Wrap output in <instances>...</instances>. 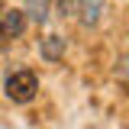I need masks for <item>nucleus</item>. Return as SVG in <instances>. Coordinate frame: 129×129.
Listing matches in <instances>:
<instances>
[{"instance_id": "f257e3e1", "label": "nucleus", "mask_w": 129, "mask_h": 129, "mask_svg": "<svg viewBox=\"0 0 129 129\" xmlns=\"http://www.w3.org/2000/svg\"><path fill=\"white\" fill-rule=\"evenodd\" d=\"M3 90H7V97L13 103H29L32 97H36V90H39V78H36V71H29V68L13 71L7 78V84H3Z\"/></svg>"}, {"instance_id": "f03ea898", "label": "nucleus", "mask_w": 129, "mask_h": 129, "mask_svg": "<svg viewBox=\"0 0 129 129\" xmlns=\"http://www.w3.org/2000/svg\"><path fill=\"white\" fill-rule=\"evenodd\" d=\"M0 29H3L7 39H16L19 32L26 29V16H23V10H0Z\"/></svg>"}, {"instance_id": "7ed1b4c3", "label": "nucleus", "mask_w": 129, "mask_h": 129, "mask_svg": "<svg viewBox=\"0 0 129 129\" xmlns=\"http://www.w3.org/2000/svg\"><path fill=\"white\" fill-rule=\"evenodd\" d=\"M61 55H64V39L45 36V39H42V58H45V61H58Z\"/></svg>"}, {"instance_id": "20e7f679", "label": "nucleus", "mask_w": 129, "mask_h": 129, "mask_svg": "<svg viewBox=\"0 0 129 129\" xmlns=\"http://www.w3.org/2000/svg\"><path fill=\"white\" fill-rule=\"evenodd\" d=\"M100 7H103V0H87L84 3V23H97V16H100Z\"/></svg>"}, {"instance_id": "39448f33", "label": "nucleus", "mask_w": 129, "mask_h": 129, "mask_svg": "<svg viewBox=\"0 0 129 129\" xmlns=\"http://www.w3.org/2000/svg\"><path fill=\"white\" fill-rule=\"evenodd\" d=\"M7 42H10V39H7V36H3V29H0V48L7 45Z\"/></svg>"}]
</instances>
